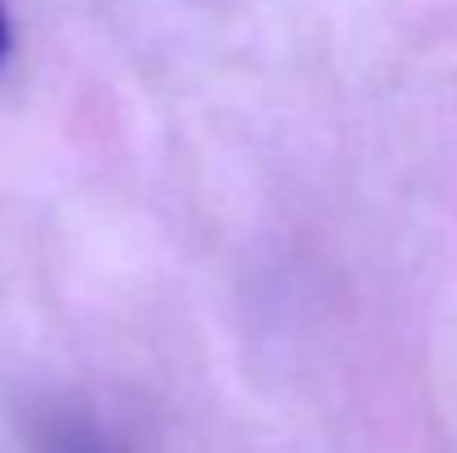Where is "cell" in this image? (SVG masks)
I'll return each instance as SVG.
<instances>
[{"instance_id":"obj_1","label":"cell","mask_w":457,"mask_h":453,"mask_svg":"<svg viewBox=\"0 0 457 453\" xmlns=\"http://www.w3.org/2000/svg\"><path fill=\"white\" fill-rule=\"evenodd\" d=\"M36 453H120V445L98 427V418H89L85 409H67L54 405L36 418Z\"/></svg>"},{"instance_id":"obj_2","label":"cell","mask_w":457,"mask_h":453,"mask_svg":"<svg viewBox=\"0 0 457 453\" xmlns=\"http://www.w3.org/2000/svg\"><path fill=\"white\" fill-rule=\"evenodd\" d=\"M9 49H13V31H9V13H4V0H0V63L9 58Z\"/></svg>"}]
</instances>
